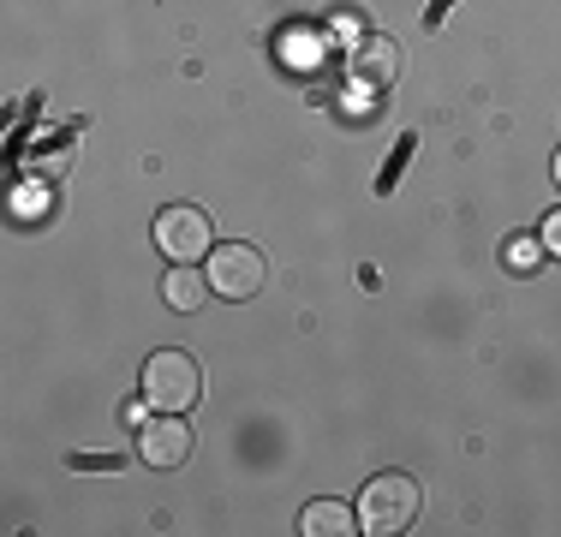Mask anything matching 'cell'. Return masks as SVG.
<instances>
[{
  "mask_svg": "<svg viewBox=\"0 0 561 537\" xmlns=\"http://www.w3.org/2000/svg\"><path fill=\"white\" fill-rule=\"evenodd\" d=\"M270 281V258H263L251 239H227V245L209 251V287L221 299H251V293Z\"/></svg>",
  "mask_w": 561,
  "mask_h": 537,
  "instance_id": "4",
  "label": "cell"
},
{
  "mask_svg": "<svg viewBox=\"0 0 561 537\" xmlns=\"http://www.w3.org/2000/svg\"><path fill=\"white\" fill-rule=\"evenodd\" d=\"M156 245H162L168 263H197L216 251V227H209V215L197 204H168L156 215Z\"/></svg>",
  "mask_w": 561,
  "mask_h": 537,
  "instance_id": "3",
  "label": "cell"
},
{
  "mask_svg": "<svg viewBox=\"0 0 561 537\" xmlns=\"http://www.w3.org/2000/svg\"><path fill=\"white\" fill-rule=\"evenodd\" d=\"M192 454V430H185V412H162V419H144L138 424V460L144 466H180Z\"/></svg>",
  "mask_w": 561,
  "mask_h": 537,
  "instance_id": "5",
  "label": "cell"
},
{
  "mask_svg": "<svg viewBox=\"0 0 561 537\" xmlns=\"http://www.w3.org/2000/svg\"><path fill=\"white\" fill-rule=\"evenodd\" d=\"M353 72H358V84H370V90H389L394 78H400V48L389 43V36H365L353 54Z\"/></svg>",
  "mask_w": 561,
  "mask_h": 537,
  "instance_id": "6",
  "label": "cell"
},
{
  "mask_svg": "<svg viewBox=\"0 0 561 537\" xmlns=\"http://www.w3.org/2000/svg\"><path fill=\"white\" fill-rule=\"evenodd\" d=\"M448 7H454V0H431V12H424V31H436V24L448 19Z\"/></svg>",
  "mask_w": 561,
  "mask_h": 537,
  "instance_id": "13",
  "label": "cell"
},
{
  "mask_svg": "<svg viewBox=\"0 0 561 537\" xmlns=\"http://www.w3.org/2000/svg\"><path fill=\"white\" fill-rule=\"evenodd\" d=\"M209 293H216V287H209V275H197L192 263H173V268H168V281H162V299L173 305V311H185V317L204 311Z\"/></svg>",
  "mask_w": 561,
  "mask_h": 537,
  "instance_id": "7",
  "label": "cell"
},
{
  "mask_svg": "<svg viewBox=\"0 0 561 537\" xmlns=\"http://www.w3.org/2000/svg\"><path fill=\"white\" fill-rule=\"evenodd\" d=\"M66 466H72V472H119L126 460H119V454H72Z\"/></svg>",
  "mask_w": 561,
  "mask_h": 537,
  "instance_id": "11",
  "label": "cell"
},
{
  "mask_svg": "<svg viewBox=\"0 0 561 537\" xmlns=\"http://www.w3.org/2000/svg\"><path fill=\"white\" fill-rule=\"evenodd\" d=\"M550 251H543V239H507V251H502V263L507 268H538Z\"/></svg>",
  "mask_w": 561,
  "mask_h": 537,
  "instance_id": "10",
  "label": "cell"
},
{
  "mask_svg": "<svg viewBox=\"0 0 561 537\" xmlns=\"http://www.w3.org/2000/svg\"><path fill=\"white\" fill-rule=\"evenodd\" d=\"M412 150H419V132H400V138H394V156L382 161V173H377V192H382V197H389L394 185H400V173H407Z\"/></svg>",
  "mask_w": 561,
  "mask_h": 537,
  "instance_id": "9",
  "label": "cell"
},
{
  "mask_svg": "<svg viewBox=\"0 0 561 537\" xmlns=\"http://www.w3.org/2000/svg\"><path fill=\"white\" fill-rule=\"evenodd\" d=\"M299 532L305 537H353L358 526H353V507L346 502H311L299 514Z\"/></svg>",
  "mask_w": 561,
  "mask_h": 537,
  "instance_id": "8",
  "label": "cell"
},
{
  "mask_svg": "<svg viewBox=\"0 0 561 537\" xmlns=\"http://www.w3.org/2000/svg\"><path fill=\"white\" fill-rule=\"evenodd\" d=\"M144 400H150L156 412H192L197 400H204V370H197V358L180 353V346L150 353V365H144Z\"/></svg>",
  "mask_w": 561,
  "mask_h": 537,
  "instance_id": "2",
  "label": "cell"
},
{
  "mask_svg": "<svg viewBox=\"0 0 561 537\" xmlns=\"http://www.w3.org/2000/svg\"><path fill=\"white\" fill-rule=\"evenodd\" d=\"M419 507H424L419 478H407V472H382V478H370V483H365V495H358V532H370V537H394V532H407L412 519H419Z\"/></svg>",
  "mask_w": 561,
  "mask_h": 537,
  "instance_id": "1",
  "label": "cell"
},
{
  "mask_svg": "<svg viewBox=\"0 0 561 537\" xmlns=\"http://www.w3.org/2000/svg\"><path fill=\"white\" fill-rule=\"evenodd\" d=\"M538 239H543V251H550V258H561V209H550V215H543Z\"/></svg>",
  "mask_w": 561,
  "mask_h": 537,
  "instance_id": "12",
  "label": "cell"
}]
</instances>
